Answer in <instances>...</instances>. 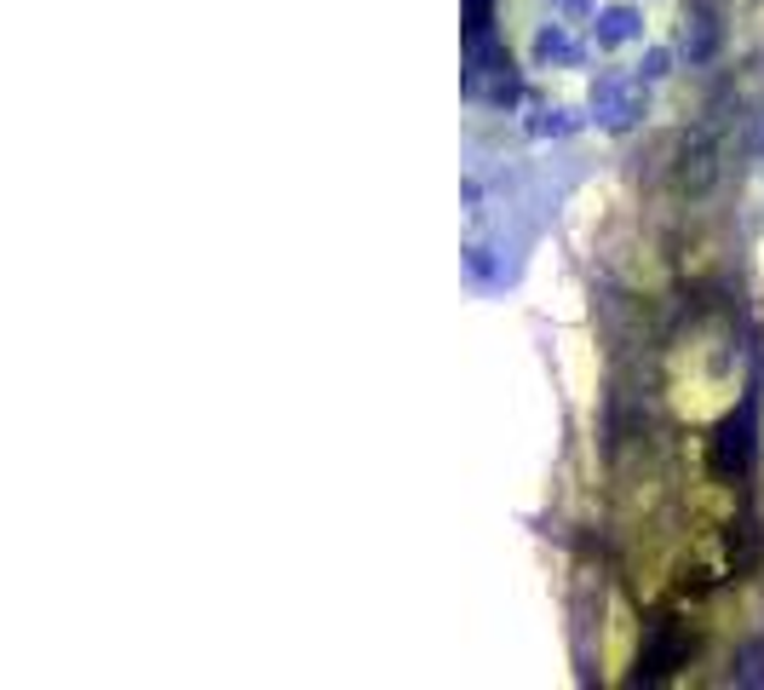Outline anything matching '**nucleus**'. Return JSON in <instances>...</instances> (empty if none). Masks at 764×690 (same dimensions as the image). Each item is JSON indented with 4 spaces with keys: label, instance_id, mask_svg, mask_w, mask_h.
<instances>
[{
    "label": "nucleus",
    "instance_id": "1",
    "mask_svg": "<svg viewBox=\"0 0 764 690\" xmlns=\"http://www.w3.org/2000/svg\"><path fill=\"white\" fill-rule=\"evenodd\" d=\"M753 460V426L747 420H724L719 426V438H713V472H742Z\"/></svg>",
    "mask_w": 764,
    "mask_h": 690
},
{
    "label": "nucleus",
    "instance_id": "2",
    "mask_svg": "<svg viewBox=\"0 0 764 690\" xmlns=\"http://www.w3.org/2000/svg\"><path fill=\"white\" fill-rule=\"evenodd\" d=\"M719 179V161H713V150H708V144H684V150H679V161H672V185H679V190H690V196H701V190H708Z\"/></svg>",
    "mask_w": 764,
    "mask_h": 690
},
{
    "label": "nucleus",
    "instance_id": "3",
    "mask_svg": "<svg viewBox=\"0 0 764 690\" xmlns=\"http://www.w3.org/2000/svg\"><path fill=\"white\" fill-rule=\"evenodd\" d=\"M684 650H690L684 627H679V621H656V627H650V650H643V668H650V673H667Z\"/></svg>",
    "mask_w": 764,
    "mask_h": 690
}]
</instances>
